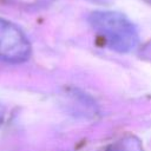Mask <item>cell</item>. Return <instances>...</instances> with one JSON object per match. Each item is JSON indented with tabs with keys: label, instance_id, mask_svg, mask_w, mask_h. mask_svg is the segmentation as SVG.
I'll use <instances>...</instances> for the list:
<instances>
[{
	"label": "cell",
	"instance_id": "1",
	"mask_svg": "<svg viewBox=\"0 0 151 151\" xmlns=\"http://www.w3.org/2000/svg\"><path fill=\"white\" fill-rule=\"evenodd\" d=\"M92 28L114 51L126 53L138 44L136 26L123 14L113 11H96L88 17Z\"/></svg>",
	"mask_w": 151,
	"mask_h": 151
},
{
	"label": "cell",
	"instance_id": "2",
	"mask_svg": "<svg viewBox=\"0 0 151 151\" xmlns=\"http://www.w3.org/2000/svg\"><path fill=\"white\" fill-rule=\"evenodd\" d=\"M31 54V44L24 32L11 21L0 19V59L22 63Z\"/></svg>",
	"mask_w": 151,
	"mask_h": 151
}]
</instances>
